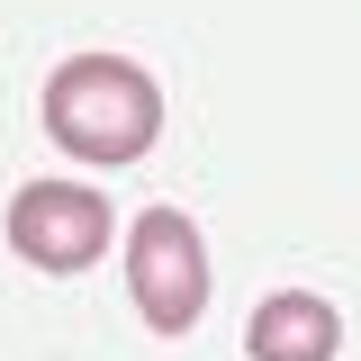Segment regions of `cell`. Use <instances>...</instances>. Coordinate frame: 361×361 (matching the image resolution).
Wrapping results in <instances>:
<instances>
[{"label": "cell", "mask_w": 361, "mask_h": 361, "mask_svg": "<svg viewBox=\"0 0 361 361\" xmlns=\"http://www.w3.org/2000/svg\"><path fill=\"white\" fill-rule=\"evenodd\" d=\"M45 135H54L63 154L99 163V172L145 163L154 135H163V90L145 82L127 54H73V63H54V82H45Z\"/></svg>", "instance_id": "obj_1"}, {"label": "cell", "mask_w": 361, "mask_h": 361, "mask_svg": "<svg viewBox=\"0 0 361 361\" xmlns=\"http://www.w3.org/2000/svg\"><path fill=\"white\" fill-rule=\"evenodd\" d=\"M127 289L154 334H190L208 307V244L180 208H145L127 226Z\"/></svg>", "instance_id": "obj_2"}, {"label": "cell", "mask_w": 361, "mask_h": 361, "mask_svg": "<svg viewBox=\"0 0 361 361\" xmlns=\"http://www.w3.org/2000/svg\"><path fill=\"white\" fill-rule=\"evenodd\" d=\"M109 199L82 190V180H27L18 199H9V244H18V262L37 271H90L109 253Z\"/></svg>", "instance_id": "obj_3"}, {"label": "cell", "mask_w": 361, "mask_h": 361, "mask_svg": "<svg viewBox=\"0 0 361 361\" xmlns=\"http://www.w3.org/2000/svg\"><path fill=\"white\" fill-rule=\"evenodd\" d=\"M244 343H253V361H334L343 353V316L325 298H307V289H280V298L253 307Z\"/></svg>", "instance_id": "obj_4"}]
</instances>
